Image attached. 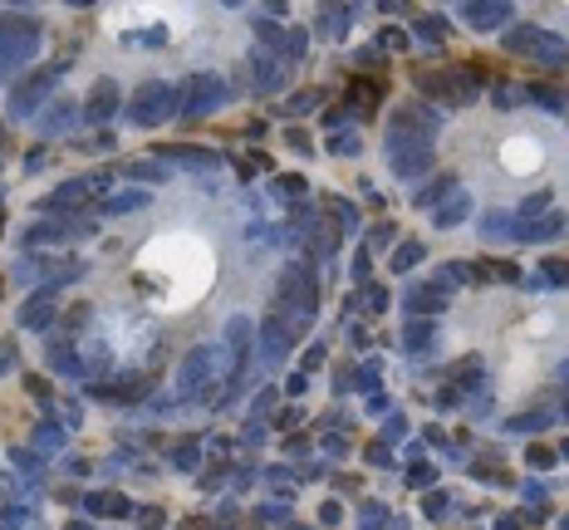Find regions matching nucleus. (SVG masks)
Listing matches in <instances>:
<instances>
[{
	"instance_id": "2",
	"label": "nucleus",
	"mask_w": 569,
	"mask_h": 530,
	"mask_svg": "<svg viewBox=\"0 0 569 530\" xmlns=\"http://www.w3.org/2000/svg\"><path fill=\"white\" fill-rule=\"evenodd\" d=\"M226 374V354L221 349H197L187 363H182V393L187 398H201L206 388H216Z\"/></svg>"
},
{
	"instance_id": "11",
	"label": "nucleus",
	"mask_w": 569,
	"mask_h": 530,
	"mask_svg": "<svg viewBox=\"0 0 569 530\" xmlns=\"http://www.w3.org/2000/svg\"><path fill=\"white\" fill-rule=\"evenodd\" d=\"M113 103H118L113 84H98V93H93V103H89V118H108V113H113Z\"/></svg>"
},
{
	"instance_id": "6",
	"label": "nucleus",
	"mask_w": 569,
	"mask_h": 530,
	"mask_svg": "<svg viewBox=\"0 0 569 530\" xmlns=\"http://www.w3.org/2000/svg\"><path fill=\"white\" fill-rule=\"evenodd\" d=\"M427 163H432V147H427V143H422V147H397V152H392V172H397V177H417Z\"/></svg>"
},
{
	"instance_id": "18",
	"label": "nucleus",
	"mask_w": 569,
	"mask_h": 530,
	"mask_svg": "<svg viewBox=\"0 0 569 530\" xmlns=\"http://www.w3.org/2000/svg\"><path fill=\"white\" fill-rule=\"evenodd\" d=\"M535 98L550 103V109H564V93H554V89H545V84H535Z\"/></svg>"
},
{
	"instance_id": "17",
	"label": "nucleus",
	"mask_w": 569,
	"mask_h": 530,
	"mask_svg": "<svg viewBox=\"0 0 569 530\" xmlns=\"http://www.w3.org/2000/svg\"><path fill=\"white\" fill-rule=\"evenodd\" d=\"M138 206H147L143 192H128V197H113V201H108V211H138Z\"/></svg>"
},
{
	"instance_id": "19",
	"label": "nucleus",
	"mask_w": 569,
	"mask_h": 530,
	"mask_svg": "<svg viewBox=\"0 0 569 530\" xmlns=\"http://www.w3.org/2000/svg\"><path fill=\"white\" fill-rule=\"evenodd\" d=\"M417 255H422V250H417V246H408V250H397V271H403V265H413V260H417Z\"/></svg>"
},
{
	"instance_id": "10",
	"label": "nucleus",
	"mask_w": 569,
	"mask_h": 530,
	"mask_svg": "<svg viewBox=\"0 0 569 530\" xmlns=\"http://www.w3.org/2000/svg\"><path fill=\"white\" fill-rule=\"evenodd\" d=\"M284 349H290V329H284L280 320H270L265 325V358H280Z\"/></svg>"
},
{
	"instance_id": "5",
	"label": "nucleus",
	"mask_w": 569,
	"mask_h": 530,
	"mask_svg": "<svg viewBox=\"0 0 569 530\" xmlns=\"http://www.w3.org/2000/svg\"><path fill=\"white\" fill-rule=\"evenodd\" d=\"M221 103V79H192V93H187V113L192 118H201V113H211Z\"/></svg>"
},
{
	"instance_id": "3",
	"label": "nucleus",
	"mask_w": 569,
	"mask_h": 530,
	"mask_svg": "<svg viewBox=\"0 0 569 530\" xmlns=\"http://www.w3.org/2000/svg\"><path fill=\"white\" fill-rule=\"evenodd\" d=\"M172 103H177V89H167V84H143L138 93H133V103H128V118L133 123H162L167 113H172Z\"/></svg>"
},
{
	"instance_id": "9",
	"label": "nucleus",
	"mask_w": 569,
	"mask_h": 530,
	"mask_svg": "<svg viewBox=\"0 0 569 530\" xmlns=\"http://www.w3.org/2000/svg\"><path fill=\"white\" fill-rule=\"evenodd\" d=\"M49 89H54V74H35V79H30V84H25V89H20L15 98H10V113H30L35 103H39L44 93H49Z\"/></svg>"
},
{
	"instance_id": "13",
	"label": "nucleus",
	"mask_w": 569,
	"mask_h": 530,
	"mask_svg": "<svg viewBox=\"0 0 569 530\" xmlns=\"http://www.w3.org/2000/svg\"><path fill=\"white\" fill-rule=\"evenodd\" d=\"M255 69H260V89H280V79H284V64H275V60L255 55Z\"/></svg>"
},
{
	"instance_id": "15",
	"label": "nucleus",
	"mask_w": 569,
	"mask_h": 530,
	"mask_svg": "<svg viewBox=\"0 0 569 530\" xmlns=\"http://www.w3.org/2000/svg\"><path fill=\"white\" fill-rule=\"evenodd\" d=\"M462 217H467V197H462V192L451 197V206H446V211H437V221H442V226H451V221H462Z\"/></svg>"
},
{
	"instance_id": "8",
	"label": "nucleus",
	"mask_w": 569,
	"mask_h": 530,
	"mask_svg": "<svg viewBox=\"0 0 569 530\" xmlns=\"http://www.w3.org/2000/svg\"><path fill=\"white\" fill-rule=\"evenodd\" d=\"M500 157H505L510 172H535V167H540V147H535V143H505Z\"/></svg>"
},
{
	"instance_id": "16",
	"label": "nucleus",
	"mask_w": 569,
	"mask_h": 530,
	"mask_svg": "<svg viewBox=\"0 0 569 530\" xmlns=\"http://www.w3.org/2000/svg\"><path fill=\"white\" fill-rule=\"evenodd\" d=\"M408 304H413V309H432V304H442V285H437V290H413V295H408Z\"/></svg>"
},
{
	"instance_id": "14",
	"label": "nucleus",
	"mask_w": 569,
	"mask_h": 530,
	"mask_svg": "<svg viewBox=\"0 0 569 530\" xmlns=\"http://www.w3.org/2000/svg\"><path fill=\"white\" fill-rule=\"evenodd\" d=\"M49 320V300H30L25 309H20V325H30V329H39Z\"/></svg>"
},
{
	"instance_id": "1",
	"label": "nucleus",
	"mask_w": 569,
	"mask_h": 530,
	"mask_svg": "<svg viewBox=\"0 0 569 530\" xmlns=\"http://www.w3.org/2000/svg\"><path fill=\"white\" fill-rule=\"evenodd\" d=\"M35 44H39L35 20H0V79L25 64L35 55Z\"/></svg>"
},
{
	"instance_id": "4",
	"label": "nucleus",
	"mask_w": 569,
	"mask_h": 530,
	"mask_svg": "<svg viewBox=\"0 0 569 530\" xmlns=\"http://www.w3.org/2000/svg\"><path fill=\"white\" fill-rule=\"evenodd\" d=\"M510 49H516V55H540V60H564V39H554V35H540V30H516L510 35Z\"/></svg>"
},
{
	"instance_id": "7",
	"label": "nucleus",
	"mask_w": 569,
	"mask_h": 530,
	"mask_svg": "<svg viewBox=\"0 0 569 530\" xmlns=\"http://www.w3.org/2000/svg\"><path fill=\"white\" fill-rule=\"evenodd\" d=\"M284 290L280 295H290L300 309H309L314 304V285H309V271H305V265H295V271H284V280H280Z\"/></svg>"
},
{
	"instance_id": "12",
	"label": "nucleus",
	"mask_w": 569,
	"mask_h": 530,
	"mask_svg": "<svg viewBox=\"0 0 569 530\" xmlns=\"http://www.w3.org/2000/svg\"><path fill=\"white\" fill-rule=\"evenodd\" d=\"M467 20L481 25V30H486V25H500V20H505V6H467Z\"/></svg>"
}]
</instances>
